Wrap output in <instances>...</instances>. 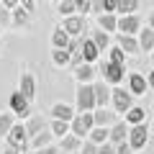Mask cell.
Segmentation results:
<instances>
[{
  "instance_id": "44",
  "label": "cell",
  "mask_w": 154,
  "mask_h": 154,
  "mask_svg": "<svg viewBox=\"0 0 154 154\" xmlns=\"http://www.w3.org/2000/svg\"><path fill=\"white\" fill-rule=\"evenodd\" d=\"M149 28L154 31V11H152V16H149Z\"/></svg>"
},
{
  "instance_id": "36",
  "label": "cell",
  "mask_w": 154,
  "mask_h": 154,
  "mask_svg": "<svg viewBox=\"0 0 154 154\" xmlns=\"http://www.w3.org/2000/svg\"><path fill=\"white\" fill-rule=\"evenodd\" d=\"M98 154H116V146L113 144H103V146H98Z\"/></svg>"
},
{
  "instance_id": "33",
  "label": "cell",
  "mask_w": 154,
  "mask_h": 154,
  "mask_svg": "<svg viewBox=\"0 0 154 154\" xmlns=\"http://www.w3.org/2000/svg\"><path fill=\"white\" fill-rule=\"evenodd\" d=\"M110 64H118V67H123V51L116 46V49H110Z\"/></svg>"
},
{
  "instance_id": "2",
  "label": "cell",
  "mask_w": 154,
  "mask_h": 154,
  "mask_svg": "<svg viewBox=\"0 0 154 154\" xmlns=\"http://www.w3.org/2000/svg\"><path fill=\"white\" fill-rule=\"evenodd\" d=\"M110 100H113V105H116V113H128V110L134 108V95L128 93V90H121V88L110 90Z\"/></svg>"
},
{
  "instance_id": "16",
  "label": "cell",
  "mask_w": 154,
  "mask_h": 154,
  "mask_svg": "<svg viewBox=\"0 0 154 154\" xmlns=\"http://www.w3.org/2000/svg\"><path fill=\"white\" fill-rule=\"evenodd\" d=\"M21 95L26 100H33V95H36V85H33V77L31 75H23L21 77Z\"/></svg>"
},
{
  "instance_id": "9",
  "label": "cell",
  "mask_w": 154,
  "mask_h": 154,
  "mask_svg": "<svg viewBox=\"0 0 154 154\" xmlns=\"http://www.w3.org/2000/svg\"><path fill=\"white\" fill-rule=\"evenodd\" d=\"M103 80H108L110 85H118V82H123V67L105 62V64H103Z\"/></svg>"
},
{
  "instance_id": "40",
  "label": "cell",
  "mask_w": 154,
  "mask_h": 154,
  "mask_svg": "<svg viewBox=\"0 0 154 154\" xmlns=\"http://www.w3.org/2000/svg\"><path fill=\"white\" fill-rule=\"evenodd\" d=\"M36 154H59V152H57V149L54 146H46V149H38V152Z\"/></svg>"
},
{
  "instance_id": "11",
  "label": "cell",
  "mask_w": 154,
  "mask_h": 154,
  "mask_svg": "<svg viewBox=\"0 0 154 154\" xmlns=\"http://www.w3.org/2000/svg\"><path fill=\"white\" fill-rule=\"evenodd\" d=\"M146 77L139 75V72H134V75H128V93L131 95H144V90H146Z\"/></svg>"
},
{
  "instance_id": "47",
  "label": "cell",
  "mask_w": 154,
  "mask_h": 154,
  "mask_svg": "<svg viewBox=\"0 0 154 154\" xmlns=\"http://www.w3.org/2000/svg\"><path fill=\"white\" fill-rule=\"evenodd\" d=\"M0 154H3V152H0Z\"/></svg>"
},
{
  "instance_id": "35",
  "label": "cell",
  "mask_w": 154,
  "mask_h": 154,
  "mask_svg": "<svg viewBox=\"0 0 154 154\" xmlns=\"http://www.w3.org/2000/svg\"><path fill=\"white\" fill-rule=\"evenodd\" d=\"M82 154H98V146H95L93 141H88V144H82Z\"/></svg>"
},
{
  "instance_id": "45",
  "label": "cell",
  "mask_w": 154,
  "mask_h": 154,
  "mask_svg": "<svg viewBox=\"0 0 154 154\" xmlns=\"http://www.w3.org/2000/svg\"><path fill=\"white\" fill-rule=\"evenodd\" d=\"M152 134H154V126H152Z\"/></svg>"
},
{
  "instance_id": "42",
  "label": "cell",
  "mask_w": 154,
  "mask_h": 154,
  "mask_svg": "<svg viewBox=\"0 0 154 154\" xmlns=\"http://www.w3.org/2000/svg\"><path fill=\"white\" fill-rule=\"evenodd\" d=\"M3 154H21L18 149H13V146H8V149H3Z\"/></svg>"
},
{
  "instance_id": "41",
  "label": "cell",
  "mask_w": 154,
  "mask_h": 154,
  "mask_svg": "<svg viewBox=\"0 0 154 154\" xmlns=\"http://www.w3.org/2000/svg\"><path fill=\"white\" fill-rule=\"evenodd\" d=\"M146 85H149V88H152V90H154V69H152V72H149V77H146Z\"/></svg>"
},
{
  "instance_id": "12",
  "label": "cell",
  "mask_w": 154,
  "mask_h": 154,
  "mask_svg": "<svg viewBox=\"0 0 154 154\" xmlns=\"http://www.w3.org/2000/svg\"><path fill=\"white\" fill-rule=\"evenodd\" d=\"M93 118H95V126L98 128H105L108 123H113V126L118 123V116L110 113L108 108H98V113H93Z\"/></svg>"
},
{
  "instance_id": "5",
  "label": "cell",
  "mask_w": 154,
  "mask_h": 154,
  "mask_svg": "<svg viewBox=\"0 0 154 154\" xmlns=\"http://www.w3.org/2000/svg\"><path fill=\"white\" fill-rule=\"evenodd\" d=\"M26 136H28V131H26V126H13L11 128V134H8V146H13V149H18V152H23L26 149Z\"/></svg>"
},
{
  "instance_id": "34",
  "label": "cell",
  "mask_w": 154,
  "mask_h": 154,
  "mask_svg": "<svg viewBox=\"0 0 154 154\" xmlns=\"http://www.w3.org/2000/svg\"><path fill=\"white\" fill-rule=\"evenodd\" d=\"M75 8H77V3H59V13H64V16H69Z\"/></svg>"
},
{
  "instance_id": "21",
  "label": "cell",
  "mask_w": 154,
  "mask_h": 154,
  "mask_svg": "<svg viewBox=\"0 0 154 154\" xmlns=\"http://www.w3.org/2000/svg\"><path fill=\"white\" fill-rule=\"evenodd\" d=\"M144 116H146V113H144V108L134 105V108L126 113V123H134V126H141V123H144Z\"/></svg>"
},
{
  "instance_id": "23",
  "label": "cell",
  "mask_w": 154,
  "mask_h": 154,
  "mask_svg": "<svg viewBox=\"0 0 154 154\" xmlns=\"http://www.w3.org/2000/svg\"><path fill=\"white\" fill-rule=\"evenodd\" d=\"M100 28H103L105 33H108V31H118V18L103 13V16H100Z\"/></svg>"
},
{
  "instance_id": "27",
  "label": "cell",
  "mask_w": 154,
  "mask_h": 154,
  "mask_svg": "<svg viewBox=\"0 0 154 154\" xmlns=\"http://www.w3.org/2000/svg\"><path fill=\"white\" fill-rule=\"evenodd\" d=\"M51 59H54V64H57V67H64L67 62L72 59V54H69L67 49H54V54H51Z\"/></svg>"
},
{
  "instance_id": "14",
  "label": "cell",
  "mask_w": 154,
  "mask_h": 154,
  "mask_svg": "<svg viewBox=\"0 0 154 154\" xmlns=\"http://www.w3.org/2000/svg\"><path fill=\"white\" fill-rule=\"evenodd\" d=\"M93 90H95V105H98V108H105V105L110 103V90H108V85H105V82H95Z\"/></svg>"
},
{
  "instance_id": "31",
  "label": "cell",
  "mask_w": 154,
  "mask_h": 154,
  "mask_svg": "<svg viewBox=\"0 0 154 154\" xmlns=\"http://www.w3.org/2000/svg\"><path fill=\"white\" fill-rule=\"evenodd\" d=\"M51 131H54L57 136H67V131H69V123H64V121H54V123H51Z\"/></svg>"
},
{
  "instance_id": "19",
  "label": "cell",
  "mask_w": 154,
  "mask_h": 154,
  "mask_svg": "<svg viewBox=\"0 0 154 154\" xmlns=\"http://www.w3.org/2000/svg\"><path fill=\"white\" fill-rule=\"evenodd\" d=\"M139 46H141V51H152L154 49V31L152 28H144V31L139 33Z\"/></svg>"
},
{
  "instance_id": "25",
  "label": "cell",
  "mask_w": 154,
  "mask_h": 154,
  "mask_svg": "<svg viewBox=\"0 0 154 154\" xmlns=\"http://www.w3.org/2000/svg\"><path fill=\"white\" fill-rule=\"evenodd\" d=\"M93 44L98 46L100 51H103V49H108V44H110V36H108L105 31H95V33H93Z\"/></svg>"
},
{
  "instance_id": "22",
  "label": "cell",
  "mask_w": 154,
  "mask_h": 154,
  "mask_svg": "<svg viewBox=\"0 0 154 154\" xmlns=\"http://www.w3.org/2000/svg\"><path fill=\"white\" fill-rule=\"evenodd\" d=\"M44 126H46V121L41 118V116H33L31 121H28V126H26V131L31 134V136H38V134L44 131Z\"/></svg>"
},
{
  "instance_id": "18",
  "label": "cell",
  "mask_w": 154,
  "mask_h": 154,
  "mask_svg": "<svg viewBox=\"0 0 154 154\" xmlns=\"http://www.w3.org/2000/svg\"><path fill=\"white\" fill-rule=\"evenodd\" d=\"M93 75H95V72H93V67H90V64H85V62H82L80 67H75V77L80 80V85H88L90 80H93Z\"/></svg>"
},
{
  "instance_id": "13",
  "label": "cell",
  "mask_w": 154,
  "mask_h": 154,
  "mask_svg": "<svg viewBox=\"0 0 154 154\" xmlns=\"http://www.w3.org/2000/svg\"><path fill=\"white\" fill-rule=\"evenodd\" d=\"M118 49L126 51V54H139V51H141V46H139V38L118 33Z\"/></svg>"
},
{
  "instance_id": "7",
  "label": "cell",
  "mask_w": 154,
  "mask_h": 154,
  "mask_svg": "<svg viewBox=\"0 0 154 154\" xmlns=\"http://www.w3.org/2000/svg\"><path fill=\"white\" fill-rule=\"evenodd\" d=\"M80 54H82L85 64H90V62H95V59H98L100 49L93 44V38H80Z\"/></svg>"
},
{
  "instance_id": "26",
  "label": "cell",
  "mask_w": 154,
  "mask_h": 154,
  "mask_svg": "<svg viewBox=\"0 0 154 154\" xmlns=\"http://www.w3.org/2000/svg\"><path fill=\"white\" fill-rule=\"evenodd\" d=\"M139 5H141L139 0H121V3H118V11H121L123 16H134V11H136Z\"/></svg>"
},
{
  "instance_id": "37",
  "label": "cell",
  "mask_w": 154,
  "mask_h": 154,
  "mask_svg": "<svg viewBox=\"0 0 154 154\" xmlns=\"http://www.w3.org/2000/svg\"><path fill=\"white\" fill-rule=\"evenodd\" d=\"M116 154H131V146H128V141H126V144H118V146H116Z\"/></svg>"
},
{
  "instance_id": "3",
  "label": "cell",
  "mask_w": 154,
  "mask_h": 154,
  "mask_svg": "<svg viewBox=\"0 0 154 154\" xmlns=\"http://www.w3.org/2000/svg\"><path fill=\"white\" fill-rule=\"evenodd\" d=\"M93 128H95L93 113H80V116H75V121H72V134H75L77 139H82L85 134H90Z\"/></svg>"
},
{
  "instance_id": "28",
  "label": "cell",
  "mask_w": 154,
  "mask_h": 154,
  "mask_svg": "<svg viewBox=\"0 0 154 154\" xmlns=\"http://www.w3.org/2000/svg\"><path fill=\"white\" fill-rule=\"evenodd\" d=\"M49 141H51V134H46V131H41V134H38V136H33V149H36V152H38V149H46V146H49Z\"/></svg>"
},
{
  "instance_id": "10",
  "label": "cell",
  "mask_w": 154,
  "mask_h": 154,
  "mask_svg": "<svg viewBox=\"0 0 154 154\" xmlns=\"http://www.w3.org/2000/svg\"><path fill=\"white\" fill-rule=\"evenodd\" d=\"M62 28L67 31V36H82V31H88V28H85V21H82V18H77V16H69Z\"/></svg>"
},
{
  "instance_id": "4",
  "label": "cell",
  "mask_w": 154,
  "mask_h": 154,
  "mask_svg": "<svg viewBox=\"0 0 154 154\" xmlns=\"http://www.w3.org/2000/svg\"><path fill=\"white\" fill-rule=\"evenodd\" d=\"M146 139H149L146 123H141V126H131V134H128V146H131V149H144V146H146Z\"/></svg>"
},
{
  "instance_id": "38",
  "label": "cell",
  "mask_w": 154,
  "mask_h": 154,
  "mask_svg": "<svg viewBox=\"0 0 154 154\" xmlns=\"http://www.w3.org/2000/svg\"><path fill=\"white\" fill-rule=\"evenodd\" d=\"M77 8H80L82 13H88L90 8H93V3H88V0H77Z\"/></svg>"
},
{
  "instance_id": "30",
  "label": "cell",
  "mask_w": 154,
  "mask_h": 154,
  "mask_svg": "<svg viewBox=\"0 0 154 154\" xmlns=\"http://www.w3.org/2000/svg\"><path fill=\"white\" fill-rule=\"evenodd\" d=\"M93 8H98V11H105L108 16H113V11H118V3H116V0H103V3H95Z\"/></svg>"
},
{
  "instance_id": "29",
  "label": "cell",
  "mask_w": 154,
  "mask_h": 154,
  "mask_svg": "<svg viewBox=\"0 0 154 154\" xmlns=\"http://www.w3.org/2000/svg\"><path fill=\"white\" fill-rule=\"evenodd\" d=\"M77 146H80V139H77L75 134H67V136L62 139V149H64V152H75Z\"/></svg>"
},
{
  "instance_id": "39",
  "label": "cell",
  "mask_w": 154,
  "mask_h": 154,
  "mask_svg": "<svg viewBox=\"0 0 154 154\" xmlns=\"http://www.w3.org/2000/svg\"><path fill=\"white\" fill-rule=\"evenodd\" d=\"M26 21H28L26 11H16V23H26Z\"/></svg>"
},
{
  "instance_id": "15",
  "label": "cell",
  "mask_w": 154,
  "mask_h": 154,
  "mask_svg": "<svg viewBox=\"0 0 154 154\" xmlns=\"http://www.w3.org/2000/svg\"><path fill=\"white\" fill-rule=\"evenodd\" d=\"M51 116H54L57 121H75V110L69 108V105H64V103H57L54 108H51Z\"/></svg>"
},
{
  "instance_id": "8",
  "label": "cell",
  "mask_w": 154,
  "mask_h": 154,
  "mask_svg": "<svg viewBox=\"0 0 154 154\" xmlns=\"http://www.w3.org/2000/svg\"><path fill=\"white\" fill-rule=\"evenodd\" d=\"M128 134H131V126H128L126 121H118L113 128H110V141H113L116 146H118V144H126Z\"/></svg>"
},
{
  "instance_id": "24",
  "label": "cell",
  "mask_w": 154,
  "mask_h": 154,
  "mask_svg": "<svg viewBox=\"0 0 154 154\" xmlns=\"http://www.w3.org/2000/svg\"><path fill=\"white\" fill-rule=\"evenodd\" d=\"M105 139H110V131H108V128H98V126H95L93 131H90V141H93V144H100V146H103Z\"/></svg>"
},
{
  "instance_id": "46",
  "label": "cell",
  "mask_w": 154,
  "mask_h": 154,
  "mask_svg": "<svg viewBox=\"0 0 154 154\" xmlns=\"http://www.w3.org/2000/svg\"><path fill=\"white\" fill-rule=\"evenodd\" d=\"M152 59H154V54H152Z\"/></svg>"
},
{
  "instance_id": "20",
  "label": "cell",
  "mask_w": 154,
  "mask_h": 154,
  "mask_svg": "<svg viewBox=\"0 0 154 154\" xmlns=\"http://www.w3.org/2000/svg\"><path fill=\"white\" fill-rule=\"evenodd\" d=\"M51 41H54V49H69V36H67L64 28H57Z\"/></svg>"
},
{
  "instance_id": "17",
  "label": "cell",
  "mask_w": 154,
  "mask_h": 154,
  "mask_svg": "<svg viewBox=\"0 0 154 154\" xmlns=\"http://www.w3.org/2000/svg\"><path fill=\"white\" fill-rule=\"evenodd\" d=\"M11 108H13V113L26 116V113H28V100L23 98L21 93H13V95H11Z\"/></svg>"
},
{
  "instance_id": "43",
  "label": "cell",
  "mask_w": 154,
  "mask_h": 154,
  "mask_svg": "<svg viewBox=\"0 0 154 154\" xmlns=\"http://www.w3.org/2000/svg\"><path fill=\"white\" fill-rule=\"evenodd\" d=\"M0 23H8V16H5V11H0Z\"/></svg>"
},
{
  "instance_id": "32",
  "label": "cell",
  "mask_w": 154,
  "mask_h": 154,
  "mask_svg": "<svg viewBox=\"0 0 154 154\" xmlns=\"http://www.w3.org/2000/svg\"><path fill=\"white\" fill-rule=\"evenodd\" d=\"M11 128H13L11 116H8V113H3V116H0V134H11Z\"/></svg>"
},
{
  "instance_id": "6",
  "label": "cell",
  "mask_w": 154,
  "mask_h": 154,
  "mask_svg": "<svg viewBox=\"0 0 154 154\" xmlns=\"http://www.w3.org/2000/svg\"><path fill=\"white\" fill-rule=\"evenodd\" d=\"M139 28H141L139 16H121V18H118V31H121L123 36H134Z\"/></svg>"
},
{
  "instance_id": "1",
  "label": "cell",
  "mask_w": 154,
  "mask_h": 154,
  "mask_svg": "<svg viewBox=\"0 0 154 154\" xmlns=\"http://www.w3.org/2000/svg\"><path fill=\"white\" fill-rule=\"evenodd\" d=\"M77 108H80V113H90V110L95 108L93 85H80V88H77Z\"/></svg>"
}]
</instances>
